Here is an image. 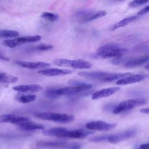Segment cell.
Returning a JSON list of instances; mask_svg holds the SVG:
<instances>
[{
	"mask_svg": "<svg viewBox=\"0 0 149 149\" xmlns=\"http://www.w3.org/2000/svg\"><path fill=\"white\" fill-rule=\"evenodd\" d=\"M91 85L84 83H77L73 86L66 87L60 88H54L47 90L45 95L49 98H55L61 95H74L88 90L91 88Z\"/></svg>",
	"mask_w": 149,
	"mask_h": 149,
	"instance_id": "cell-1",
	"label": "cell"
},
{
	"mask_svg": "<svg viewBox=\"0 0 149 149\" xmlns=\"http://www.w3.org/2000/svg\"><path fill=\"white\" fill-rule=\"evenodd\" d=\"M127 51V49L121 48L118 44L110 42L100 47L97 51L96 55L101 58H115L123 56Z\"/></svg>",
	"mask_w": 149,
	"mask_h": 149,
	"instance_id": "cell-2",
	"label": "cell"
},
{
	"mask_svg": "<svg viewBox=\"0 0 149 149\" xmlns=\"http://www.w3.org/2000/svg\"><path fill=\"white\" fill-rule=\"evenodd\" d=\"M34 115L41 119L51 120L56 122L68 123L74 120L73 115L66 113H59L54 112H38L36 113Z\"/></svg>",
	"mask_w": 149,
	"mask_h": 149,
	"instance_id": "cell-3",
	"label": "cell"
},
{
	"mask_svg": "<svg viewBox=\"0 0 149 149\" xmlns=\"http://www.w3.org/2000/svg\"><path fill=\"white\" fill-rule=\"evenodd\" d=\"M41 37L39 35L33 36H26L20 37H16L5 40L3 41V44L9 48H15L19 45L23 44L25 43L34 42L41 40Z\"/></svg>",
	"mask_w": 149,
	"mask_h": 149,
	"instance_id": "cell-4",
	"label": "cell"
},
{
	"mask_svg": "<svg viewBox=\"0 0 149 149\" xmlns=\"http://www.w3.org/2000/svg\"><path fill=\"white\" fill-rule=\"evenodd\" d=\"M54 63L58 66L71 67L73 69H89L92 65L86 61L81 59L69 60L66 59H57L54 61Z\"/></svg>",
	"mask_w": 149,
	"mask_h": 149,
	"instance_id": "cell-5",
	"label": "cell"
},
{
	"mask_svg": "<svg viewBox=\"0 0 149 149\" xmlns=\"http://www.w3.org/2000/svg\"><path fill=\"white\" fill-rule=\"evenodd\" d=\"M147 100L144 98H137L127 100L120 102L113 110V113L115 114L119 113L139 106L142 105L146 104Z\"/></svg>",
	"mask_w": 149,
	"mask_h": 149,
	"instance_id": "cell-6",
	"label": "cell"
},
{
	"mask_svg": "<svg viewBox=\"0 0 149 149\" xmlns=\"http://www.w3.org/2000/svg\"><path fill=\"white\" fill-rule=\"evenodd\" d=\"M93 133V132L86 130L84 129L69 130L63 127L61 132L59 134V137H67V138H70V139H81V138L85 137Z\"/></svg>",
	"mask_w": 149,
	"mask_h": 149,
	"instance_id": "cell-7",
	"label": "cell"
},
{
	"mask_svg": "<svg viewBox=\"0 0 149 149\" xmlns=\"http://www.w3.org/2000/svg\"><path fill=\"white\" fill-rule=\"evenodd\" d=\"M116 126V124L114 123H107L104 121L97 120L88 122L85 126L89 130L105 132L113 129Z\"/></svg>",
	"mask_w": 149,
	"mask_h": 149,
	"instance_id": "cell-8",
	"label": "cell"
},
{
	"mask_svg": "<svg viewBox=\"0 0 149 149\" xmlns=\"http://www.w3.org/2000/svg\"><path fill=\"white\" fill-rule=\"evenodd\" d=\"M137 133L135 129L124 130L112 135H109L108 141L111 143H117L133 137Z\"/></svg>",
	"mask_w": 149,
	"mask_h": 149,
	"instance_id": "cell-9",
	"label": "cell"
},
{
	"mask_svg": "<svg viewBox=\"0 0 149 149\" xmlns=\"http://www.w3.org/2000/svg\"><path fill=\"white\" fill-rule=\"evenodd\" d=\"M40 74L47 76H56L69 74L73 73V70L67 69H58V68H48L40 70L38 72Z\"/></svg>",
	"mask_w": 149,
	"mask_h": 149,
	"instance_id": "cell-10",
	"label": "cell"
},
{
	"mask_svg": "<svg viewBox=\"0 0 149 149\" xmlns=\"http://www.w3.org/2000/svg\"><path fill=\"white\" fill-rule=\"evenodd\" d=\"M16 64L24 68L30 69H37L41 68H46L50 66V63L44 62H29L23 61H16Z\"/></svg>",
	"mask_w": 149,
	"mask_h": 149,
	"instance_id": "cell-11",
	"label": "cell"
},
{
	"mask_svg": "<svg viewBox=\"0 0 149 149\" xmlns=\"http://www.w3.org/2000/svg\"><path fill=\"white\" fill-rule=\"evenodd\" d=\"M147 77L148 75L145 74H137L133 75L130 74L118 80L116 84L118 85H125L135 83L144 80Z\"/></svg>",
	"mask_w": 149,
	"mask_h": 149,
	"instance_id": "cell-12",
	"label": "cell"
},
{
	"mask_svg": "<svg viewBox=\"0 0 149 149\" xmlns=\"http://www.w3.org/2000/svg\"><path fill=\"white\" fill-rule=\"evenodd\" d=\"M111 74L109 72H101V71H94V72H81L78 73V74L81 77L98 80L100 81H102L104 79L108 77Z\"/></svg>",
	"mask_w": 149,
	"mask_h": 149,
	"instance_id": "cell-13",
	"label": "cell"
},
{
	"mask_svg": "<svg viewBox=\"0 0 149 149\" xmlns=\"http://www.w3.org/2000/svg\"><path fill=\"white\" fill-rule=\"evenodd\" d=\"M120 88L119 87H113L104 88L101 90L94 92L91 95V98L93 100H97L104 97H109L118 92Z\"/></svg>",
	"mask_w": 149,
	"mask_h": 149,
	"instance_id": "cell-14",
	"label": "cell"
},
{
	"mask_svg": "<svg viewBox=\"0 0 149 149\" xmlns=\"http://www.w3.org/2000/svg\"><path fill=\"white\" fill-rule=\"evenodd\" d=\"M29 120H30V119L27 117L12 114H8L0 116V122H7L17 125L18 123Z\"/></svg>",
	"mask_w": 149,
	"mask_h": 149,
	"instance_id": "cell-15",
	"label": "cell"
},
{
	"mask_svg": "<svg viewBox=\"0 0 149 149\" xmlns=\"http://www.w3.org/2000/svg\"><path fill=\"white\" fill-rule=\"evenodd\" d=\"M15 91L23 93H34L42 90V88L38 84L19 85L13 87Z\"/></svg>",
	"mask_w": 149,
	"mask_h": 149,
	"instance_id": "cell-16",
	"label": "cell"
},
{
	"mask_svg": "<svg viewBox=\"0 0 149 149\" xmlns=\"http://www.w3.org/2000/svg\"><path fill=\"white\" fill-rule=\"evenodd\" d=\"M20 129L23 130H34L39 129H44L45 127L41 124L33 122L30 120L22 122L17 124Z\"/></svg>",
	"mask_w": 149,
	"mask_h": 149,
	"instance_id": "cell-17",
	"label": "cell"
},
{
	"mask_svg": "<svg viewBox=\"0 0 149 149\" xmlns=\"http://www.w3.org/2000/svg\"><path fill=\"white\" fill-rule=\"evenodd\" d=\"M40 147L54 148H67L68 144L65 141H40L37 143Z\"/></svg>",
	"mask_w": 149,
	"mask_h": 149,
	"instance_id": "cell-18",
	"label": "cell"
},
{
	"mask_svg": "<svg viewBox=\"0 0 149 149\" xmlns=\"http://www.w3.org/2000/svg\"><path fill=\"white\" fill-rule=\"evenodd\" d=\"M149 60V55L143 56L137 58H130L125 65L126 68H134L141 65H143L145 62Z\"/></svg>",
	"mask_w": 149,
	"mask_h": 149,
	"instance_id": "cell-19",
	"label": "cell"
},
{
	"mask_svg": "<svg viewBox=\"0 0 149 149\" xmlns=\"http://www.w3.org/2000/svg\"><path fill=\"white\" fill-rule=\"evenodd\" d=\"M137 18H138V16H135V15L126 17L123 19L122 20H120L119 22H117L116 23H115L112 26L111 29H112V30H115L117 29L125 27V26H127V24H129V23L133 22L134 20H135L136 19H137Z\"/></svg>",
	"mask_w": 149,
	"mask_h": 149,
	"instance_id": "cell-20",
	"label": "cell"
},
{
	"mask_svg": "<svg viewBox=\"0 0 149 149\" xmlns=\"http://www.w3.org/2000/svg\"><path fill=\"white\" fill-rule=\"evenodd\" d=\"M94 12L92 10L82 9L77 12L76 13V17L80 22H87V19Z\"/></svg>",
	"mask_w": 149,
	"mask_h": 149,
	"instance_id": "cell-21",
	"label": "cell"
},
{
	"mask_svg": "<svg viewBox=\"0 0 149 149\" xmlns=\"http://www.w3.org/2000/svg\"><path fill=\"white\" fill-rule=\"evenodd\" d=\"M19 33L13 30H1L0 39L1 38H13L19 37Z\"/></svg>",
	"mask_w": 149,
	"mask_h": 149,
	"instance_id": "cell-22",
	"label": "cell"
},
{
	"mask_svg": "<svg viewBox=\"0 0 149 149\" xmlns=\"http://www.w3.org/2000/svg\"><path fill=\"white\" fill-rule=\"evenodd\" d=\"M18 79L17 77L6 74L5 73H0V83L9 84L17 82Z\"/></svg>",
	"mask_w": 149,
	"mask_h": 149,
	"instance_id": "cell-23",
	"label": "cell"
},
{
	"mask_svg": "<svg viewBox=\"0 0 149 149\" xmlns=\"http://www.w3.org/2000/svg\"><path fill=\"white\" fill-rule=\"evenodd\" d=\"M130 73H111V74L108 76V77H105L102 80V81H112L114 80H116L119 79H122L125 77H126L129 75H130Z\"/></svg>",
	"mask_w": 149,
	"mask_h": 149,
	"instance_id": "cell-24",
	"label": "cell"
},
{
	"mask_svg": "<svg viewBox=\"0 0 149 149\" xmlns=\"http://www.w3.org/2000/svg\"><path fill=\"white\" fill-rule=\"evenodd\" d=\"M36 97L34 94H27V95L21 94L16 97V100L19 102L23 104L31 102L34 101L36 100Z\"/></svg>",
	"mask_w": 149,
	"mask_h": 149,
	"instance_id": "cell-25",
	"label": "cell"
},
{
	"mask_svg": "<svg viewBox=\"0 0 149 149\" xmlns=\"http://www.w3.org/2000/svg\"><path fill=\"white\" fill-rule=\"evenodd\" d=\"M41 17H42V19L47 20L48 21L55 22V21H56L57 20H58L59 16L56 13L48 12H44L42 13V14L41 15Z\"/></svg>",
	"mask_w": 149,
	"mask_h": 149,
	"instance_id": "cell-26",
	"label": "cell"
},
{
	"mask_svg": "<svg viewBox=\"0 0 149 149\" xmlns=\"http://www.w3.org/2000/svg\"><path fill=\"white\" fill-rule=\"evenodd\" d=\"M106 15H107V12L105 10H100V11H98L96 12H94L91 15V16L87 19V22L100 19L102 17L105 16Z\"/></svg>",
	"mask_w": 149,
	"mask_h": 149,
	"instance_id": "cell-27",
	"label": "cell"
},
{
	"mask_svg": "<svg viewBox=\"0 0 149 149\" xmlns=\"http://www.w3.org/2000/svg\"><path fill=\"white\" fill-rule=\"evenodd\" d=\"M53 48V46L50 44H41L36 46H34L32 49L35 51H48L52 49Z\"/></svg>",
	"mask_w": 149,
	"mask_h": 149,
	"instance_id": "cell-28",
	"label": "cell"
},
{
	"mask_svg": "<svg viewBox=\"0 0 149 149\" xmlns=\"http://www.w3.org/2000/svg\"><path fill=\"white\" fill-rule=\"evenodd\" d=\"M130 58H124L122 57V56L115 57L114 59H113L111 61V63L114 65H120V64H125Z\"/></svg>",
	"mask_w": 149,
	"mask_h": 149,
	"instance_id": "cell-29",
	"label": "cell"
},
{
	"mask_svg": "<svg viewBox=\"0 0 149 149\" xmlns=\"http://www.w3.org/2000/svg\"><path fill=\"white\" fill-rule=\"evenodd\" d=\"M109 135H99L97 136L91 137L89 140L93 142H100L108 140Z\"/></svg>",
	"mask_w": 149,
	"mask_h": 149,
	"instance_id": "cell-30",
	"label": "cell"
},
{
	"mask_svg": "<svg viewBox=\"0 0 149 149\" xmlns=\"http://www.w3.org/2000/svg\"><path fill=\"white\" fill-rule=\"evenodd\" d=\"M148 2H149V0H133L129 3V6L132 8L138 7Z\"/></svg>",
	"mask_w": 149,
	"mask_h": 149,
	"instance_id": "cell-31",
	"label": "cell"
},
{
	"mask_svg": "<svg viewBox=\"0 0 149 149\" xmlns=\"http://www.w3.org/2000/svg\"><path fill=\"white\" fill-rule=\"evenodd\" d=\"M81 145L79 143H73L72 144H68L66 149H81Z\"/></svg>",
	"mask_w": 149,
	"mask_h": 149,
	"instance_id": "cell-32",
	"label": "cell"
},
{
	"mask_svg": "<svg viewBox=\"0 0 149 149\" xmlns=\"http://www.w3.org/2000/svg\"><path fill=\"white\" fill-rule=\"evenodd\" d=\"M116 107V106L115 105L113 104H107L106 105H105L104 107V109L105 111H109L112 109L113 110Z\"/></svg>",
	"mask_w": 149,
	"mask_h": 149,
	"instance_id": "cell-33",
	"label": "cell"
},
{
	"mask_svg": "<svg viewBox=\"0 0 149 149\" xmlns=\"http://www.w3.org/2000/svg\"><path fill=\"white\" fill-rule=\"evenodd\" d=\"M149 12V6H147L145 8H144L143 9H141L139 12H138V15H144L146 14L147 13Z\"/></svg>",
	"mask_w": 149,
	"mask_h": 149,
	"instance_id": "cell-34",
	"label": "cell"
},
{
	"mask_svg": "<svg viewBox=\"0 0 149 149\" xmlns=\"http://www.w3.org/2000/svg\"><path fill=\"white\" fill-rule=\"evenodd\" d=\"M139 149H149V143L141 144L139 147Z\"/></svg>",
	"mask_w": 149,
	"mask_h": 149,
	"instance_id": "cell-35",
	"label": "cell"
},
{
	"mask_svg": "<svg viewBox=\"0 0 149 149\" xmlns=\"http://www.w3.org/2000/svg\"><path fill=\"white\" fill-rule=\"evenodd\" d=\"M140 112L143 113H149V108H143V109H140Z\"/></svg>",
	"mask_w": 149,
	"mask_h": 149,
	"instance_id": "cell-36",
	"label": "cell"
},
{
	"mask_svg": "<svg viewBox=\"0 0 149 149\" xmlns=\"http://www.w3.org/2000/svg\"><path fill=\"white\" fill-rule=\"evenodd\" d=\"M0 59L3 60V61H9V59L8 58H7L5 56H4L3 55H2L1 52H0Z\"/></svg>",
	"mask_w": 149,
	"mask_h": 149,
	"instance_id": "cell-37",
	"label": "cell"
},
{
	"mask_svg": "<svg viewBox=\"0 0 149 149\" xmlns=\"http://www.w3.org/2000/svg\"><path fill=\"white\" fill-rule=\"evenodd\" d=\"M144 68H145V69H146V70H149V63L147 64V65H146L145 66Z\"/></svg>",
	"mask_w": 149,
	"mask_h": 149,
	"instance_id": "cell-38",
	"label": "cell"
},
{
	"mask_svg": "<svg viewBox=\"0 0 149 149\" xmlns=\"http://www.w3.org/2000/svg\"><path fill=\"white\" fill-rule=\"evenodd\" d=\"M113 1H124V0H113Z\"/></svg>",
	"mask_w": 149,
	"mask_h": 149,
	"instance_id": "cell-39",
	"label": "cell"
}]
</instances>
